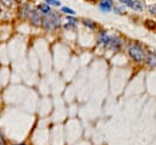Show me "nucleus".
Returning <instances> with one entry per match:
<instances>
[{"instance_id": "1", "label": "nucleus", "mask_w": 156, "mask_h": 145, "mask_svg": "<svg viewBox=\"0 0 156 145\" xmlns=\"http://www.w3.org/2000/svg\"><path fill=\"white\" fill-rule=\"evenodd\" d=\"M58 26H60V18L55 13H52V12L50 15H46L43 18V27L45 29H48V30L56 29Z\"/></svg>"}, {"instance_id": "2", "label": "nucleus", "mask_w": 156, "mask_h": 145, "mask_svg": "<svg viewBox=\"0 0 156 145\" xmlns=\"http://www.w3.org/2000/svg\"><path fill=\"white\" fill-rule=\"evenodd\" d=\"M128 54H129V56H130L134 61H136V62H143L144 58H145V54H144L141 46L138 45V44H132V45H129V48H128Z\"/></svg>"}, {"instance_id": "3", "label": "nucleus", "mask_w": 156, "mask_h": 145, "mask_svg": "<svg viewBox=\"0 0 156 145\" xmlns=\"http://www.w3.org/2000/svg\"><path fill=\"white\" fill-rule=\"evenodd\" d=\"M29 19L34 26H43V18L39 16V12L37 11H30L29 12Z\"/></svg>"}, {"instance_id": "4", "label": "nucleus", "mask_w": 156, "mask_h": 145, "mask_svg": "<svg viewBox=\"0 0 156 145\" xmlns=\"http://www.w3.org/2000/svg\"><path fill=\"white\" fill-rule=\"evenodd\" d=\"M121 45H122V41L119 40V38L117 37H110L108 39V46L112 48L113 50H119L121 49Z\"/></svg>"}, {"instance_id": "5", "label": "nucleus", "mask_w": 156, "mask_h": 145, "mask_svg": "<svg viewBox=\"0 0 156 145\" xmlns=\"http://www.w3.org/2000/svg\"><path fill=\"white\" fill-rule=\"evenodd\" d=\"M100 9L104 12H110L112 9V0H102L100 2Z\"/></svg>"}, {"instance_id": "6", "label": "nucleus", "mask_w": 156, "mask_h": 145, "mask_svg": "<svg viewBox=\"0 0 156 145\" xmlns=\"http://www.w3.org/2000/svg\"><path fill=\"white\" fill-rule=\"evenodd\" d=\"M146 62H147L149 66L155 67L156 66V54L152 52V51H149L147 55H146Z\"/></svg>"}, {"instance_id": "7", "label": "nucleus", "mask_w": 156, "mask_h": 145, "mask_svg": "<svg viewBox=\"0 0 156 145\" xmlns=\"http://www.w3.org/2000/svg\"><path fill=\"white\" fill-rule=\"evenodd\" d=\"M38 10L40 11V12H43L44 15H50L52 11L50 10V6L48 5V4H41V5H39L38 6Z\"/></svg>"}, {"instance_id": "8", "label": "nucleus", "mask_w": 156, "mask_h": 145, "mask_svg": "<svg viewBox=\"0 0 156 145\" xmlns=\"http://www.w3.org/2000/svg\"><path fill=\"white\" fill-rule=\"evenodd\" d=\"M20 16H21L22 18H26L27 16H29V7H28L27 5H24V6H22V7L20 9Z\"/></svg>"}, {"instance_id": "9", "label": "nucleus", "mask_w": 156, "mask_h": 145, "mask_svg": "<svg viewBox=\"0 0 156 145\" xmlns=\"http://www.w3.org/2000/svg\"><path fill=\"white\" fill-rule=\"evenodd\" d=\"M108 39H110V37H107L105 33H101V37L99 39V44H101V45H108Z\"/></svg>"}, {"instance_id": "10", "label": "nucleus", "mask_w": 156, "mask_h": 145, "mask_svg": "<svg viewBox=\"0 0 156 145\" xmlns=\"http://www.w3.org/2000/svg\"><path fill=\"white\" fill-rule=\"evenodd\" d=\"M132 9L135 10V11H141V10H143V5H141V2H140L139 0H134Z\"/></svg>"}, {"instance_id": "11", "label": "nucleus", "mask_w": 156, "mask_h": 145, "mask_svg": "<svg viewBox=\"0 0 156 145\" xmlns=\"http://www.w3.org/2000/svg\"><path fill=\"white\" fill-rule=\"evenodd\" d=\"M0 2H1L4 6H6V7H11V6L13 5L15 0H0Z\"/></svg>"}, {"instance_id": "12", "label": "nucleus", "mask_w": 156, "mask_h": 145, "mask_svg": "<svg viewBox=\"0 0 156 145\" xmlns=\"http://www.w3.org/2000/svg\"><path fill=\"white\" fill-rule=\"evenodd\" d=\"M0 145H7V140L1 130H0Z\"/></svg>"}, {"instance_id": "13", "label": "nucleus", "mask_w": 156, "mask_h": 145, "mask_svg": "<svg viewBox=\"0 0 156 145\" xmlns=\"http://www.w3.org/2000/svg\"><path fill=\"white\" fill-rule=\"evenodd\" d=\"M83 23H84V26H87V27H89V28H95V23H93V21L84 19Z\"/></svg>"}, {"instance_id": "14", "label": "nucleus", "mask_w": 156, "mask_h": 145, "mask_svg": "<svg viewBox=\"0 0 156 145\" xmlns=\"http://www.w3.org/2000/svg\"><path fill=\"white\" fill-rule=\"evenodd\" d=\"M46 2H48V5L50 6V5H54V6H60V1L58 0H46Z\"/></svg>"}, {"instance_id": "15", "label": "nucleus", "mask_w": 156, "mask_h": 145, "mask_svg": "<svg viewBox=\"0 0 156 145\" xmlns=\"http://www.w3.org/2000/svg\"><path fill=\"white\" fill-rule=\"evenodd\" d=\"M119 2H122V4L127 5L128 7H132V6H133V2H134V0H119Z\"/></svg>"}, {"instance_id": "16", "label": "nucleus", "mask_w": 156, "mask_h": 145, "mask_svg": "<svg viewBox=\"0 0 156 145\" xmlns=\"http://www.w3.org/2000/svg\"><path fill=\"white\" fill-rule=\"evenodd\" d=\"M149 12H150L151 15L156 16V4H155V5H150V6H149Z\"/></svg>"}, {"instance_id": "17", "label": "nucleus", "mask_w": 156, "mask_h": 145, "mask_svg": "<svg viewBox=\"0 0 156 145\" xmlns=\"http://www.w3.org/2000/svg\"><path fill=\"white\" fill-rule=\"evenodd\" d=\"M62 12L68 13V15H74V11L72 9H68V7H62Z\"/></svg>"}, {"instance_id": "18", "label": "nucleus", "mask_w": 156, "mask_h": 145, "mask_svg": "<svg viewBox=\"0 0 156 145\" xmlns=\"http://www.w3.org/2000/svg\"><path fill=\"white\" fill-rule=\"evenodd\" d=\"M145 26L149 27V28H155V23H154L152 21H146V22H145Z\"/></svg>"}, {"instance_id": "19", "label": "nucleus", "mask_w": 156, "mask_h": 145, "mask_svg": "<svg viewBox=\"0 0 156 145\" xmlns=\"http://www.w3.org/2000/svg\"><path fill=\"white\" fill-rule=\"evenodd\" d=\"M11 145H28L26 143H16V144H11Z\"/></svg>"}, {"instance_id": "20", "label": "nucleus", "mask_w": 156, "mask_h": 145, "mask_svg": "<svg viewBox=\"0 0 156 145\" xmlns=\"http://www.w3.org/2000/svg\"><path fill=\"white\" fill-rule=\"evenodd\" d=\"M89 1H96V0H89Z\"/></svg>"}, {"instance_id": "21", "label": "nucleus", "mask_w": 156, "mask_h": 145, "mask_svg": "<svg viewBox=\"0 0 156 145\" xmlns=\"http://www.w3.org/2000/svg\"><path fill=\"white\" fill-rule=\"evenodd\" d=\"M0 12H1V6H0Z\"/></svg>"}]
</instances>
